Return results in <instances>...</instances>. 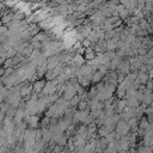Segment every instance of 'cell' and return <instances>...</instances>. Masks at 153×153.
<instances>
[{
	"mask_svg": "<svg viewBox=\"0 0 153 153\" xmlns=\"http://www.w3.org/2000/svg\"><path fill=\"white\" fill-rule=\"evenodd\" d=\"M78 100H79V98H78V97H76V96H75V97H74V98H73V100H72V102H71V103H72V104H75V103H78Z\"/></svg>",
	"mask_w": 153,
	"mask_h": 153,
	"instance_id": "obj_4",
	"label": "cell"
},
{
	"mask_svg": "<svg viewBox=\"0 0 153 153\" xmlns=\"http://www.w3.org/2000/svg\"><path fill=\"white\" fill-rule=\"evenodd\" d=\"M148 127V123H147V121L146 120H141V128H147Z\"/></svg>",
	"mask_w": 153,
	"mask_h": 153,
	"instance_id": "obj_3",
	"label": "cell"
},
{
	"mask_svg": "<svg viewBox=\"0 0 153 153\" xmlns=\"http://www.w3.org/2000/svg\"><path fill=\"white\" fill-rule=\"evenodd\" d=\"M42 85H43V82H42V81L36 82V84H35V90H36V91H37V90H41V88H42Z\"/></svg>",
	"mask_w": 153,
	"mask_h": 153,
	"instance_id": "obj_2",
	"label": "cell"
},
{
	"mask_svg": "<svg viewBox=\"0 0 153 153\" xmlns=\"http://www.w3.org/2000/svg\"><path fill=\"white\" fill-rule=\"evenodd\" d=\"M79 105H80V106H79V108H80V110H84V109H85V105H86V104H85L84 102H81V103H80Z\"/></svg>",
	"mask_w": 153,
	"mask_h": 153,
	"instance_id": "obj_5",
	"label": "cell"
},
{
	"mask_svg": "<svg viewBox=\"0 0 153 153\" xmlns=\"http://www.w3.org/2000/svg\"><path fill=\"white\" fill-rule=\"evenodd\" d=\"M12 19H13V16H12V14H6V16L2 17V22H4V23H8V22H11Z\"/></svg>",
	"mask_w": 153,
	"mask_h": 153,
	"instance_id": "obj_1",
	"label": "cell"
},
{
	"mask_svg": "<svg viewBox=\"0 0 153 153\" xmlns=\"http://www.w3.org/2000/svg\"><path fill=\"white\" fill-rule=\"evenodd\" d=\"M4 31H5V27H2V26H0V33H1V32H4Z\"/></svg>",
	"mask_w": 153,
	"mask_h": 153,
	"instance_id": "obj_6",
	"label": "cell"
}]
</instances>
